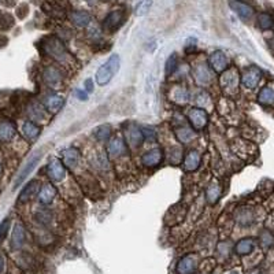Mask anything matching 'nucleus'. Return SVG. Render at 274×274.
Instances as JSON below:
<instances>
[{
    "label": "nucleus",
    "mask_w": 274,
    "mask_h": 274,
    "mask_svg": "<svg viewBox=\"0 0 274 274\" xmlns=\"http://www.w3.org/2000/svg\"><path fill=\"white\" fill-rule=\"evenodd\" d=\"M22 133L28 141L33 143L40 136L41 128L37 124H34L33 121H26V122H23L22 125Z\"/></svg>",
    "instance_id": "27"
},
{
    "label": "nucleus",
    "mask_w": 274,
    "mask_h": 274,
    "mask_svg": "<svg viewBox=\"0 0 274 274\" xmlns=\"http://www.w3.org/2000/svg\"><path fill=\"white\" fill-rule=\"evenodd\" d=\"M43 80L52 89H58L62 85V71L57 66H47L43 71Z\"/></svg>",
    "instance_id": "10"
},
{
    "label": "nucleus",
    "mask_w": 274,
    "mask_h": 274,
    "mask_svg": "<svg viewBox=\"0 0 274 274\" xmlns=\"http://www.w3.org/2000/svg\"><path fill=\"white\" fill-rule=\"evenodd\" d=\"M10 228H11V218H4V219L0 222V246H1L3 241L6 240Z\"/></svg>",
    "instance_id": "39"
},
{
    "label": "nucleus",
    "mask_w": 274,
    "mask_h": 274,
    "mask_svg": "<svg viewBox=\"0 0 274 274\" xmlns=\"http://www.w3.org/2000/svg\"><path fill=\"white\" fill-rule=\"evenodd\" d=\"M40 188H41V185L37 180H32V181H29V183L23 187V189L21 191V194L18 195V199H17L18 205H26V203H29V202L33 199L36 195H39Z\"/></svg>",
    "instance_id": "11"
},
{
    "label": "nucleus",
    "mask_w": 274,
    "mask_h": 274,
    "mask_svg": "<svg viewBox=\"0 0 274 274\" xmlns=\"http://www.w3.org/2000/svg\"><path fill=\"white\" fill-rule=\"evenodd\" d=\"M211 104V97H210V95H208L207 92H200L199 95H198V97H196V106H199L200 109H208ZM206 111H207V110H206Z\"/></svg>",
    "instance_id": "36"
},
{
    "label": "nucleus",
    "mask_w": 274,
    "mask_h": 274,
    "mask_svg": "<svg viewBox=\"0 0 274 274\" xmlns=\"http://www.w3.org/2000/svg\"><path fill=\"white\" fill-rule=\"evenodd\" d=\"M28 113L33 120H44L46 118V107L36 100L28 104Z\"/></svg>",
    "instance_id": "31"
},
{
    "label": "nucleus",
    "mask_w": 274,
    "mask_h": 274,
    "mask_svg": "<svg viewBox=\"0 0 274 274\" xmlns=\"http://www.w3.org/2000/svg\"><path fill=\"white\" fill-rule=\"evenodd\" d=\"M17 136V126L10 118H0V143L7 144Z\"/></svg>",
    "instance_id": "8"
},
{
    "label": "nucleus",
    "mask_w": 274,
    "mask_h": 274,
    "mask_svg": "<svg viewBox=\"0 0 274 274\" xmlns=\"http://www.w3.org/2000/svg\"><path fill=\"white\" fill-rule=\"evenodd\" d=\"M261 243H262L263 247H270L273 244V236L269 230H263L262 232V237H261Z\"/></svg>",
    "instance_id": "43"
},
{
    "label": "nucleus",
    "mask_w": 274,
    "mask_h": 274,
    "mask_svg": "<svg viewBox=\"0 0 274 274\" xmlns=\"http://www.w3.org/2000/svg\"><path fill=\"white\" fill-rule=\"evenodd\" d=\"M174 135L178 138V141L183 144L191 143L195 138L194 129H191L189 126H180L177 129H174Z\"/></svg>",
    "instance_id": "30"
},
{
    "label": "nucleus",
    "mask_w": 274,
    "mask_h": 274,
    "mask_svg": "<svg viewBox=\"0 0 274 274\" xmlns=\"http://www.w3.org/2000/svg\"><path fill=\"white\" fill-rule=\"evenodd\" d=\"M152 1H154V0H140L136 7L137 15H138V17H144V15L149 11V8L152 6Z\"/></svg>",
    "instance_id": "40"
},
{
    "label": "nucleus",
    "mask_w": 274,
    "mask_h": 274,
    "mask_svg": "<svg viewBox=\"0 0 274 274\" xmlns=\"http://www.w3.org/2000/svg\"><path fill=\"white\" fill-rule=\"evenodd\" d=\"M124 22H125V11L124 10H114L106 17L104 22H103V28L109 32H114Z\"/></svg>",
    "instance_id": "13"
},
{
    "label": "nucleus",
    "mask_w": 274,
    "mask_h": 274,
    "mask_svg": "<svg viewBox=\"0 0 274 274\" xmlns=\"http://www.w3.org/2000/svg\"><path fill=\"white\" fill-rule=\"evenodd\" d=\"M126 154H128V144L122 137L117 136L110 138L109 143H107V155L110 158L118 159Z\"/></svg>",
    "instance_id": "6"
},
{
    "label": "nucleus",
    "mask_w": 274,
    "mask_h": 274,
    "mask_svg": "<svg viewBox=\"0 0 274 274\" xmlns=\"http://www.w3.org/2000/svg\"><path fill=\"white\" fill-rule=\"evenodd\" d=\"M169 159H170V163H173V165H178L183 160V149L180 148V147H173V148H170Z\"/></svg>",
    "instance_id": "41"
},
{
    "label": "nucleus",
    "mask_w": 274,
    "mask_h": 274,
    "mask_svg": "<svg viewBox=\"0 0 274 274\" xmlns=\"http://www.w3.org/2000/svg\"><path fill=\"white\" fill-rule=\"evenodd\" d=\"M200 163H202V156L199 152L196 149H191L184 158V170L188 173L196 171L199 169Z\"/></svg>",
    "instance_id": "24"
},
{
    "label": "nucleus",
    "mask_w": 274,
    "mask_h": 274,
    "mask_svg": "<svg viewBox=\"0 0 274 274\" xmlns=\"http://www.w3.org/2000/svg\"><path fill=\"white\" fill-rule=\"evenodd\" d=\"M222 195V185L218 180H211L210 184L206 188V202L208 205H215L218 200L221 199Z\"/></svg>",
    "instance_id": "20"
},
{
    "label": "nucleus",
    "mask_w": 274,
    "mask_h": 274,
    "mask_svg": "<svg viewBox=\"0 0 274 274\" xmlns=\"http://www.w3.org/2000/svg\"><path fill=\"white\" fill-rule=\"evenodd\" d=\"M26 243V229L23 226V223L17 222L14 225V229H12V234H11V248L14 251H18L21 250Z\"/></svg>",
    "instance_id": "14"
},
{
    "label": "nucleus",
    "mask_w": 274,
    "mask_h": 274,
    "mask_svg": "<svg viewBox=\"0 0 274 274\" xmlns=\"http://www.w3.org/2000/svg\"><path fill=\"white\" fill-rule=\"evenodd\" d=\"M254 211L250 207H240L239 210L236 211V221L241 226H250L254 222Z\"/></svg>",
    "instance_id": "29"
},
{
    "label": "nucleus",
    "mask_w": 274,
    "mask_h": 274,
    "mask_svg": "<svg viewBox=\"0 0 274 274\" xmlns=\"http://www.w3.org/2000/svg\"><path fill=\"white\" fill-rule=\"evenodd\" d=\"M57 194L58 191L57 188L54 187V184H44L40 188V191H39V202H40L43 206L51 205L52 202H54V199L57 198Z\"/></svg>",
    "instance_id": "23"
},
{
    "label": "nucleus",
    "mask_w": 274,
    "mask_h": 274,
    "mask_svg": "<svg viewBox=\"0 0 274 274\" xmlns=\"http://www.w3.org/2000/svg\"><path fill=\"white\" fill-rule=\"evenodd\" d=\"M208 65L212 68V71L221 74L222 71L228 68V57L222 51H214L208 58Z\"/></svg>",
    "instance_id": "17"
},
{
    "label": "nucleus",
    "mask_w": 274,
    "mask_h": 274,
    "mask_svg": "<svg viewBox=\"0 0 274 274\" xmlns=\"http://www.w3.org/2000/svg\"><path fill=\"white\" fill-rule=\"evenodd\" d=\"M226 274H240V273L237 272V270H232V272H229V273H226Z\"/></svg>",
    "instance_id": "52"
},
{
    "label": "nucleus",
    "mask_w": 274,
    "mask_h": 274,
    "mask_svg": "<svg viewBox=\"0 0 274 274\" xmlns=\"http://www.w3.org/2000/svg\"><path fill=\"white\" fill-rule=\"evenodd\" d=\"M47 174L52 183H61L66 176V167L58 158H51L47 165Z\"/></svg>",
    "instance_id": "7"
},
{
    "label": "nucleus",
    "mask_w": 274,
    "mask_h": 274,
    "mask_svg": "<svg viewBox=\"0 0 274 274\" xmlns=\"http://www.w3.org/2000/svg\"><path fill=\"white\" fill-rule=\"evenodd\" d=\"M84 86H85L86 91L89 92V93H91V92H93V81H92L91 78H88V80L85 81V84H84Z\"/></svg>",
    "instance_id": "48"
},
{
    "label": "nucleus",
    "mask_w": 274,
    "mask_h": 274,
    "mask_svg": "<svg viewBox=\"0 0 274 274\" xmlns=\"http://www.w3.org/2000/svg\"><path fill=\"white\" fill-rule=\"evenodd\" d=\"M62 163L65 167H68L70 170H74L77 166L81 163V152L78 148L70 147L65 149L62 152Z\"/></svg>",
    "instance_id": "16"
},
{
    "label": "nucleus",
    "mask_w": 274,
    "mask_h": 274,
    "mask_svg": "<svg viewBox=\"0 0 274 274\" xmlns=\"http://www.w3.org/2000/svg\"><path fill=\"white\" fill-rule=\"evenodd\" d=\"M162 160H163V151L160 148L149 149L147 152H144L143 156H141V163L148 169L159 166L162 163Z\"/></svg>",
    "instance_id": "19"
},
{
    "label": "nucleus",
    "mask_w": 274,
    "mask_h": 274,
    "mask_svg": "<svg viewBox=\"0 0 274 274\" xmlns=\"http://www.w3.org/2000/svg\"><path fill=\"white\" fill-rule=\"evenodd\" d=\"M0 174H1V159H0Z\"/></svg>",
    "instance_id": "53"
},
{
    "label": "nucleus",
    "mask_w": 274,
    "mask_h": 274,
    "mask_svg": "<svg viewBox=\"0 0 274 274\" xmlns=\"http://www.w3.org/2000/svg\"><path fill=\"white\" fill-rule=\"evenodd\" d=\"M14 25H15V19L10 12L0 11V30L1 32L10 30Z\"/></svg>",
    "instance_id": "34"
},
{
    "label": "nucleus",
    "mask_w": 274,
    "mask_h": 274,
    "mask_svg": "<svg viewBox=\"0 0 274 274\" xmlns=\"http://www.w3.org/2000/svg\"><path fill=\"white\" fill-rule=\"evenodd\" d=\"M230 7L243 21H250L254 15V8L243 0H230Z\"/></svg>",
    "instance_id": "21"
},
{
    "label": "nucleus",
    "mask_w": 274,
    "mask_h": 274,
    "mask_svg": "<svg viewBox=\"0 0 274 274\" xmlns=\"http://www.w3.org/2000/svg\"><path fill=\"white\" fill-rule=\"evenodd\" d=\"M144 141V136L141 133V128L137 125H131L126 129V144L132 149L138 148Z\"/></svg>",
    "instance_id": "15"
},
{
    "label": "nucleus",
    "mask_w": 274,
    "mask_h": 274,
    "mask_svg": "<svg viewBox=\"0 0 274 274\" xmlns=\"http://www.w3.org/2000/svg\"><path fill=\"white\" fill-rule=\"evenodd\" d=\"M198 263L199 259L196 254H187L178 261L176 270L178 274H194L198 269Z\"/></svg>",
    "instance_id": "9"
},
{
    "label": "nucleus",
    "mask_w": 274,
    "mask_h": 274,
    "mask_svg": "<svg viewBox=\"0 0 274 274\" xmlns=\"http://www.w3.org/2000/svg\"><path fill=\"white\" fill-rule=\"evenodd\" d=\"M141 133H143L144 140H156V137H158L154 128H148V126H143L141 128Z\"/></svg>",
    "instance_id": "42"
},
{
    "label": "nucleus",
    "mask_w": 274,
    "mask_h": 274,
    "mask_svg": "<svg viewBox=\"0 0 274 274\" xmlns=\"http://www.w3.org/2000/svg\"><path fill=\"white\" fill-rule=\"evenodd\" d=\"M261 78H262V71L255 66H251L244 70V73L241 74V84L248 89H254L259 84Z\"/></svg>",
    "instance_id": "12"
},
{
    "label": "nucleus",
    "mask_w": 274,
    "mask_h": 274,
    "mask_svg": "<svg viewBox=\"0 0 274 274\" xmlns=\"http://www.w3.org/2000/svg\"><path fill=\"white\" fill-rule=\"evenodd\" d=\"M75 97L80 99V100H88V95H86V92L82 91V89H75Z\"/></svg>",
    "instance_id": "46"
},
{
    "label": "nucleus",
    "mask_w": 274,
    "mask_h": 274,
    "mask_svg": "<svg viewBox=\"0 0 274 274\" xmlns=\"http://www.w3.org/2000/svg\"><path fill=\"white\" fill-rule=\"evenodd\" d=\"M68 18H70V21H71V23L74 25L75 28L78 29L86 28L91 23V15L86 11H81V10L71 11L68 14Z\"/></svg>",
    "instance_id": "28"
},
{
    "label": "nucleus",
    "mask_w": 274,
    "mask_h": 274,
    "mask_svg": "<svg viewBox=\"0 0 274 274\" xmlns=\"http://www.w3.org/2000/svg\"><path fill=\"white\" fill-rule=\"evenodd\" d=\"M248 274H262V273H261V272H259L258 269H255V270H251V272H250Z\"/></svg>",
    "instance_id": "51"
},
{
    "label": "nucleus",
    "mask_w": 274,
    "mask_h": 274,
    "mask_svg": "<svg viewBox=\"0 0 274 274\" xmlns=\"http://www.w3.org/2000/svg\"><path fill=\"white\" fill-rule=\"evenodd\" d=\"M219 84L226 95H234L239 89V75L236 73V70L230 68V70L222 71L221 78H219Z\"/></svg>",
    "instance_id": "3"
},
{
    "label": "nucleus",
    "mask_w": 274,
    "mask_h": 274,
    "mask_svg": "<svg viewBox=\"0 0 274 274\" xmlns=\"http://www.w3.org/2000/svg\"><path fill=\"white\" fill-rule=\"evenodd\" d=\"M121 59L118 54H113L109 61L103 63L96 71V84L99 86H104L114 78V75L120 71Z\"/></svg>",
    "instance_id": "2"
},
{
    "label": "nucleus",
    "mask_w": 274,
    "mask_h": 274,
    "mask_svg": "<svg viewBox=\"0 0 274 274\" xmlns=\"http://www.w3.org/2000/svg\"><path fill=\"white\" fill-rule=\"evenodd\" d=\"M258 102L262 106H272L274 104V91L269 86H265L261 89L258 95Z\"/></svg>",
    "instance_id": "32"
},
{
    "label": "nucleus",
    "mask_w": 274,
    "mask_h": 274,
    "mask_svg": "<svg viewBox=\"0 0 274 274\" xmlns=\"http://www.w3.org/2000/svg\"><path fill=\"white\" fill-rule=\"evenodd\" d=\"M194 78L198 82V85H208V82L211 80V73L210 68L205 63H199L194 68Z\"/></svg>",
    "instance_id": "22"
},
{
    "label": "nucleus",
    "mask_w": 274,
    "mask_h": 274,
    "mask_svg": "<svg viewBox=\"0 0 274 274\" xmlns=\"http://www.w3.org/2000/svg\"><path fill=\"white\" fill-rule=\"evenodd\" d=\"M195 47H196V39H188L187 44H185L187 52H192V50H195Z\"/></svg>",
    "instance_id": "45"
},
{
    "label": "nucleus",
    "mask_w": 274,
    "mask_h": 274,
    "mask_svg": "<svg viewBox=\"0 0 274 274\" xmlns=\"http://www.w3.org/2000/svg\"><path fill=\"white\" fill-rule=\"evenodd\" d=\"M258 26L262 30H270L274 28V18L269 12H261L258 15Z\"/></svg>",
    "instance_id": "33"
},
{
    "label": "nucleus",
    "mask_w": 274,
    "mask_h": 274,
    "mask_svg": "<svg viewBox=\"0 0 274 274\" xmlns=\"http://www.w3.org/2000/svg\"><path fill=\"white\" fill-rule=\"evenodd\" d=\"M7 43H8V39H7L6 36H1V34H0V48L6 47Z\"/></svg>",
    "instance_id": "50"
},
{
    "label": "nucleus",
    "mask_w": 274,
    "mask_h": 274,
    "mask_svg": "<svg viewBox=\"0 0 274 274\" xmlns=\"http://www.w3.org/2000/svg\"><path fill=\"white\" fill-rule=\"evenodd\" d=\"M41 48L44 50L46 54H48L50 57L54 58L59 63H65V65L71 63V55L68 54V48L63 46L62 40L58 37L51 36L48 39H44L41 43Z\"/></svg>",
    "instance_id": "1"
},
{
    "label": "nucleus",
    "mask_w": 274,
    "mask_h": 274,
    "mask_svg": "<svg viewBox=\"0 0 274 274\" xmlns=\"http://www.w3.org/2000/svg\"><path fill=\"white\" fill-rule=\"evenodd\" d=\"M28 12H29L28 4H21V6L17 8V15L21 18V19H23V18L26 17V14H28Z\"/></svg>",
    "instance_id": "44"
},
{
    "label": "nucleus",
    "mask_w": 274,
    "mask_h": 274,
    "mask_svg": "<svg viewBox=\"0 0 274 274\" xmlns=\"http://www.w3.org/2000/svg\"><path fill=\"white\" fill-rule=\"evenodd\" d=\"M40 159H41V152L33 154L30 158H29L28 162L25 163V166L21 169V171L18 173L17 178H15V181H14V185H12V189H14V191L25 183V180L30 176V173L36 169V166L39 165Z\"/></svg>",
    "instance_id": "4"
},
{
    "label": "nucleus",
    "mask_w": 274,
    "mask_h": 274,
    "mask_svg": "<svg viewBox=\"0 0 274 274\" xmlns=\"http://www.w3.org/2000/svg\"><path fill=\"white\" fill-rule=\"evenodd\" d=\"M4 269H6V258L0 252V274L4 273Z\"/></svg>",
    "instance_id": "47"
},
{
    "label": "nucleus",
    "mask_w": 274,
    "mask_h": 274,
    "mask_svg": "<svg viewBox=\"0 0 274 274\" xmlns=\"http://www.w3.org/2000/svg\"><path fill=\"white\" fill-rule=\"evenodd\" d=\"M63 104H65V99L61 96L59 93H52L46 97V102H44V107L48 113L51 114H57L59 113V110L62 109Z\"/></svg>",
    "instance_id": "25"
},
{
    "label": "nucleus",
    "mask_w": 274,
    "mask_h": 274,
    "mask_svg": "<svg viewBox=\"0 0 274 274\" xmlns=\"http://www.w3.org/2000/svg\"><path fill=\"white\" fill-rule=\"evenodd\" d=\"M111 126L110 125H102L97 128L96 131L93 132V136L97 141H109L111 137Z\"/></svg>",
    "instance_id": "35"
},
{
    "label": "nucleus",
    "mask_w": 274,
    "mask_h": 274,
    "mask_svg": "<svg viewBox=\"0 0 274 274\" xmlns=\"http://www.w3.org/2000/svg\"><path fill=\"white\" fill-rule=\"evenodd\" d=\"M169 99L174 104H177V106H184V104H187L189 102L188 89L184 85H181V84L173 85L170 92H169Z\"/></svg>",
    "instance_id": "18"
},
{
    "label": "nucleus",
    "mask_w": 274,
    "mask_h": 274,
    "mask_svg": "<svg viewBox=\"0 0 274 274\" xmlns=\"http://www.w3.org/2000/svg\"><path fill=\"white\" fill-rule=\"evenodd\" d=\"M92 163H93V166L96 167L97 170H106V169H109V158L104 154H102V152H97L96 156H95V160Z\"/></svg>",
    "instance_id": "37"
},
{
    "label": "nucleus",
    "mask_w": 274,
    "mask_h": 274,
    "mask_svg": "<svg viewBox=\"0 0 274 274\" xmlns=\"http://www.w3.org/2000/svg\"><path fill=\"white\" fill-rule=\"evenodd\" d=\"M177 66H178L177 54H171L170 57L167 58V62H166V66H165L166 74H173V73L177 70Z\"/></svg>",
    "instance_id": "38"
},
{
    "label": "nucleus",
    "mask_w": 274,
    "mask_h": 274,
    "mask_svg": "<svg viewBox=\"0 0 274 274\" xmlns=\"http://www.w3.org/2000/svg\"><path fill=\"white\" fill-rule=\"evenodd\" d=\"M188 121L195 131H202L208 124V114L206 110L200 109V107H194V109L189 110Z\"/></svg>",
    "instance_id": "5"
},
{
    "label": "nucleus",
    "mask_w": 274,
    "mask_h": 274,
    "mask_svg": "<svg viewBox=\"0 0 274 274\" xmlns=\"http://www.w3.org/2000/svg\"><path fill=\"white\" fill-rule=\"evenodd\" d=\"M255 246H257L255 240L252 237H246V239H241L237 241V244L234 246V252L240 257H246L255 250Z\"/></svg>",
    "instance_id": "26"
},
{
    "label": "nucleus",
    "mask_w": 274,
    "mask_h": 274,
    "mask_svg": "<svg viewBox=\"0 0 274 274\" xmlns=\"http://www.w3.org/2000/svg\"><path fill=\"white\" fill-rule=\"evenodd\" d=\"M15 1H17V0H0V3H1L3 6H6V7L15 6Z\"/></svg>",
    "instance_id": "49"
}]
</instances>
